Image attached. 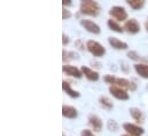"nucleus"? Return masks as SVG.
Segmentation results:
<instances>
[{
  "mask_svg": "<svg viewBox=\"0 0 148 136\" xmlns=\"http://www.w3.org/2000/svg\"><path fill=\"white\" fill-rule=\"evenodd\" d=\"M103 80H105V82L109 84L110 86H118V87H122L126 90L133 92V90L137 89L136 82H133L132 80L125 79V78H118V77H115V75H111V74H106Z\"/></svg>",
  "mask_w": 148,
  "mask_h": 136,
  "instance_id": "f257e3e1",
  "label": "nucleus"
},
{
  "mask_svg": "<svg viewBox=\"0 0 148 136\" xmlns=\"http://www.w3.org/2000/svg\"><path fill=\"white\" fill-rule=\"evenodd\" d=\"M79 13L87 16H98L100 14V5L97 0H79Z\"/></svg>",
  "mask_w": 148,
  "mask_h": 136,
  "instance_id": "f03ea898",
  "label": "nucleus"
},
{
  "mask_svg": "<svg viewBox=\"0 0 148 136\" xmlns=\"http://www.w3.org/2000/svg\"><path fill=\"white\" fill-rule=\"evenodd\" d=\"M86 49L94 56V57H102L106 54V48L95 40H88L86 42Z\"/></svg>",
  "mask_w": 148,
  "mask_h": 136,
  "instance_id": "7ed1b4c3",
  "label": "nucleus"
},
{
  "mask_svg": "<svg viewBox=\"0 0 148 136\" xmlns=\"http://www.w3.org/2000/svg\"><path fill=\"white\" fill-rule=\"evenodd\" d=\"M109 15L112 17V20L119 22V21H126L127 20V12L122 6H114L109 9Z\"/></svg>",
  "mask_w": 148,
  "mask_h": 136,
  "instance_id": "20e7f679",
  "label": "nucleus"
},
{
  "mask_svg": "<svg viewBox=\"0 0 148 136\" xmlns=\"http://www.w3.org/2000/svg\"><path fill=\"white\" fill-rule=\"evenodd\" d=\"M123 129L125 131V134H129L130 136H143L145 133L141 126H139L138 124H132V122L123 124Z\"/></svg>",
  "mask_w": 148,
  "mask_h": 136,
  "instance_id": "39448f33",
  "label": "nucleus"
},
{
  "mask_svg": "<svg viewBox=\"0 0 148 136\" xmlns=\"http://www.w3.org/2000/svg\"><path fill=\"white\" fill-rule=\"evenodd\" d=\"M109 93L112 97H115L116 100H119V101H127L130 99V95L127 93L126 89L122 88V87H118V86H109Z\"/></svg>",
  "mask_w": 148,
  "mask_h": 136,
  "instance_id": "423d86ee",
  "label": "nucleus"
},
{
  "mask_svg": "<svg viewBox=\"0 0 148 136\" xmlns=\"http://www.w3.org/2000/svg\"><path fill=\"white\" fill-rule=\"evenodd\" d=\"M80 25L87 32H90V33L92 34H100V32H101L100 27L95 22H93L91 20H80Z\"/></svg>",
  "mask_w": 148,
  "mask_h": 136,
  "instance_id": "0eeeda50",
  "label": "nucleus"
},
{
  "mask_svg": "<svg viewBox=\"0 0 148 136\" xmlns=\"http://www.w3.org/2000/svg\"><path fill=\"white\" fill-rule=\"evenodd\" d=\"M88 125L91 126L92 131H94V133H100L102 131V127H103V122H102L101 118L97 114H90L88 116Z\"/></svg>",
  "mask_w": 148,
  "mask_h": 136,
  "instance_id": "6e6552de",
  "label": "nucleus"
},
{
  "mask_svg": "<svg viewBox=\"0 0 148 136\" xmlns=\"http://www.w3.org/2000/svg\"><path fill=\"white\" fill-rule=\"evenodd\" d=\"M124 30L131 34H137L140 32V24L136 18H130L124 23Z\"/></svg>",
  "mask_w": 148,
  "mask_h": 136,
  "instance_id": "1a4fd4ad",
  "label": "nucleus"
},
{
  "mask_svg": "<svg viewBox=\"0 0 148 136\" xmlns=\"http://www.w3.org/2000/svg\"><path fill=\"white\" fill-rule=\"evenodd\" d=\"M62 72L71 78H76V79H80L83 77V72L80 69L76 68L74 65H69V64H64L62 67Z\"/></svg>",
  "mask_w": 148,
  "mask_h": 136,
  "instance_id": "9d476101",
  "label": "nucleus"
},
{
  "mask_svg": "<svg viewBox=\"0 0 148 136\" xmlns=\"http://www.w3.org/2000/svg\"><path fill=\"white\" fill-rule=\"evenodd\" d=\"M82 72H83V75L87 79V80H90V81H98L99 80V78H100V75H99V73H98V71H95V70H93V69L88 68V67H85V65H83L82 68Z\"/></svg>",
  "mask_w": 148,
  "mask_h": 136,
  "instance_id": "9b49d317",
  "label": "nucleus"
},
{
  "mask_svg": "<svg viewBox=\"0 0 148 136\" xmlns=\"http://www.w3.org/2000/svg\"><path fill=\"white\" fill-rule=\"evenodd\" d=\"M108 42H109V45L111 47L114 49H116V50H126L129 48L126 42L119 40L118 38H115V37H109L108 38Z\"/></svg>",
  "mask_w": 148,
  "mask_h": 136,
  "instance_id": "f8f14e48",
  "label": "nucleus"
},
{
  "mask_svg": "<svg viewBox=\"0 0 148 136\" xmlns=\"http://www.w3.org/2000/svg\"><path fill=\"white\" fill-rule=\"evenodd\" d=\"M129 112H130L131 118H132L138 125L144 122V120H145V116H144V112H143L140 109H138V107H130Z\"/></svg>",
  "mask_w": 148,
  "mask_h": 136,
  "instance_id": "ddd939ff",
  "label": "nucleus"
},
{
  "mask_svg": "<svg viewBox=\"0 0 148 136\" xmlns=\"http://www.w3.org/2000/svg\"><path fill=\"white\" fill-rule=\"evenodd\" d=\"M62 89H63V92L67 93V95L70 96L71 99H78V97L80 96V93H79L78 90L74 89V88L71 87V85H70L68 81H66V80L62 81Z\"/></svg>",
  "mask_w": 148,
  "mask_h": 136,
  "instance_id": "4468645a",
  "label": "nucleus"
},
{
  "mask_svg": "<svg viewBox=\"0 0 148 136\" xmlns=\"http://www.w3.org/2000/svg\"><path fill=\"white\" fill-rule=\"evenodd\" d=\"M62 116L68 119H75L78 117V111L77 109L71 105H63L62 106Z\"/></svg>",
  "mask_w": 148,
  "mask_h": 136,
  "instance_id": "2eb2a0df",
  "label": "nucleus"
},
{
  "mask_svg": "<svg viewBox=\"0 0 148 136\" xmlns=\"http://www.w3.org/2000/svg\"><path fill=\"white\" fill-rule=\"evenodd\" d=\"M134 71L138 75H140L144 79H148V64L147 63H136L133 65Z\"/></svg>",
  "mask_w": 148,
  "mask_h": 136,
  "instance_id": "dca6fc26",
  "label": "nucleus"
},
{
  "mask_svg": "<svg viewBox=\"0 0 148 136\" xmlns=\"http://www.w3.org/2000/svg\"><path fill=\"white\" fill-rule=\"evenodd\" d=\"M107 25H108V28L110 29L111 31H114L116 33H123L124 32V27H122L117 21H115L112 18L107 21Z\"/></svg>",
  "mask_w": 148,
  "mask_h": 136,
  "instance_id": "f3484780",
  "label": "nucleus"
},
{
  "mask_svg": "<svg viewBox=\"0 0 148 136\" xmlns=\"http://www.w3.org/2000/svg\"><path fill=\"white\" fill-rule=\"evenodd\" d=\"M99 103H100V106H101L102 109L108 110V111H110L111 109L114 107L112 101H111L109 97H107V96H100V97H99Z\"/></svg>",
  "mask_w": 148,
  "mask_h": 136,
  "instance_id": "a211bd4d",
  "label": "nucleus"
},
{
  "mask_svg": "<svg viewBox=\"0 0 148 136\" xmlns=\"http://www.w3.org/2000/svg\"><path fill=\"white\" fill-rule=\"evenodd\" d=\"M125 1L134 10H139V9L144 8V6L146 3V0H125Z\"/></svg>",
  "mask_w": 148,
  "mask_h": 136,
  "instance_id": "6ab92c4d",
  "label": "nucleus"
},
{
  "mask_svg": "<svg viewBox=\"0 0 148 136\" xmlns=\"http://www.w3.org/2000/svg\"><path fill=\"white\" fill-rule=\"evenodd\" d=\"M127 57L131 58L132 61L138 62V63H145V62L148 61V58H144L143 56H140V55H139L137 52H134V50H129V52H127Z\"/></svg>",
  "mask_w": 148,
  "mask_h": 136,
  "instance_id": "aec40b11",
  "label": "nucleus"
},
{
  "mask_svg": "<svg viewBox=\"0 0 148 136\" xmlns=\"http://www.w3.org/2000/svg\"><path fill=\"white\" fill-rule=\"evenodd\" d=\"M62 56H63V57H62L63 62H69V61H73V60L78 58V54H77V53H75V52H69V50H66V49H63Z\"/></svg>",
  "mask_w": 148,
  "mask_h": 136,
  "instance_id": "412c9836",
  "label": "nucleus"
},
{
  "mask_svg": "<svg viewBox=\"0 0 148 136\" xmlns=\"http://www.w3.org/2000/svg\"><path fill=\"white\" fill-rule=\"evenodd\" d=\"M107 127H108V129H109L110 132H117V131L119 129V125H118L117 121L114 120V119H109V120H108Z\"/></svg>",
  "mask_w": 148,
  "mask_h": 136,
  "instance_id": "4be33fe9",
  "label": "nucleus"
},
{
  "mask_svg": "<svg viewBox=\"0 0 148 136\" xmlns=\"http://www.w3.org/2000/svg\"><path fill=\"white\" fill-rule=\"evenodd\" d=\"M71 16H73V14H71V12L70 10H68L66 7H63V9H62V20H69V18H71Z\"/></svg>",
  "mask_w": 148,
  "mask_h": 136,
  "instance_id": "5701e85b",
  "label": "nucleus"
},
{
  "mask_svg": "<svg viewBox=\"0 0 148 136\" xmlns=\"http://www.w3.org/2000/svg\"><path fill=\"white\" fill-rule=\"evenodd\" d=\"M75 47H76V48H78L79 50H84L86 46L83 44V41H82L80 39H78V40H76V42H75Z\"/></svg>",
  "mask_w": 148,
  "mask_h": 136,
  "instance_id": "b1692460",
  "label": "nucleus"
},
{
  "mask_svg": "<svg viewBox=\"0 0 148 136\" xmlns=\"http://www.w3.org/2000/svg\"><path fill=\"white\" fill-rule=\"evenodd\" d=\"M80 136H97V135L91 129H83L82 133H80Z\"/></svg>",
  "mask_w": 148,
  "mask_h": 136,
  "instance_id": "393cba45",
  "label": "nucleus"
},
{
  "mask_svg": "<svg viewBox=\"0 0 148 136\" xmlns=\"http://www.w3.org/2000/svg\"><path fill=\"white\" fill-rule=\"evenodd\" d=\"M69 41H70V40H69V37H68L66 33L62 34V45H63V46H66V45H68V44H69Z\"/></svg>",
  "mask_w": 148,
  "mask_h": 136,
  "instance_id": "a878e982",
  "label": "nucleus"
},
{
  "mask_svg": "<svg viewBox=\"0 0 148 136\" xmlns=\"http://www.w3.org/2000/svg\"><path fill=\"white\" fill-rule=\"evenodd\" d=\"M71 3H73V0H62V5H63V7L71 6Z\"/></svg>",
  "mask_w": 148,
  "mask_h": 136,
  "instance_id": "bb28decb",
  "label": "nucleus"
},
{
  "mask_svg": "<svg viewBox=\"0 0 148 136\" xmlns=\"http://www.w3.org/2000/svg\"><path fill=\"white\" fill-rule=\"evenodd\" d=\"M146 30H147V32H148V21L146 22Z\"/></svg>",
  "mask_w": 148,
  "mask_h": 136,
  "instance_id": "cd10ccee",
  "label": "nucleus"
},
{
  "mask_svg": "<svg viewBox=\"0 0 148 136\" xmlns=\"http://www.w3.org/2000/svg\"><path fill=\"white\" fill-rule=\"evenodd\" d=\"M122 136H130L129 134H124V135H122Z\"/></svg>",
  "mask_w": 148,
  "mask_h": 136,
  "instance_id": "c85d7f7f",
  "label": "nucleus"
},
{
  "mask_svg": "<svg viewBox=\"0 0 148 136\" xmlns=\"http://www.w3.org/2000/svg\"><path fill=\"white\" fill-rule=\"evenodd\" d=\"M62 136H66V135H64V134H62Z\"/></svg>",
  "mask_w": 148,
  "mask_h": 136,
  "instance_id": "c756f323",
  "label": "nucleus"
}]
</instances>
